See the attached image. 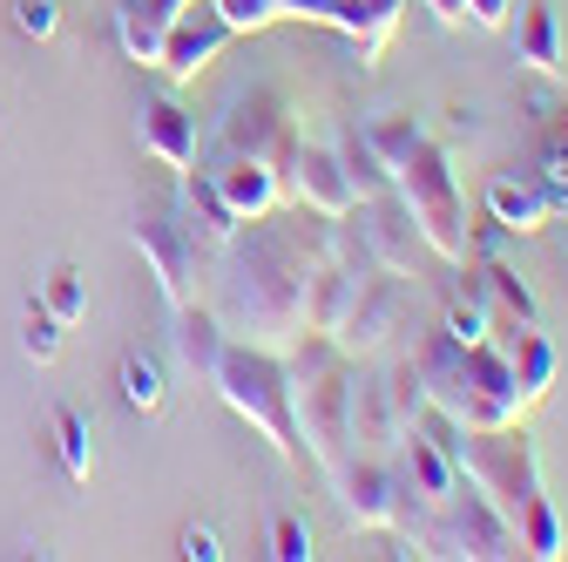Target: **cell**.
I'll use <instances>...</instances> for the list:
<instances>
[{
  "mask_svg": "<svg viewBox=\"0 0 568 562\" xmlns=\"http://www.w3.org/2000/svg\"><path fill=\"white\" fill-rule=\"evenodd\" d=\"M373 150L386 157V177H393V197L406 203L413 231L434 244L440 258L467 264V203H460V183L447 170V150L426 136L413 116H386V122H366Z\"/></svg>",
  "mask_w": 568,
  "mask_h": 562,
  "instance_id": "1",
  "label": "cell"
},
{
  "mask_svg": "<svg viewBox=\"0 0 568 562\" xmlns=\"http://www.w3.org/2000/svg\"><path fill=\"white\" fill-rule=\"evenodd\" d=\"M210 380H217V393L251 420V428L271 441V454L292 461L298 454V420H292V367H284L277 353H264V345H224L217 367H210Z\"/></svg>",
  "mask_w": 568,
  "mask_h": 562,
  "instance_id": "2",
  "label": "cell"
},
{
  "mask_svg": "<svg viewBox=\"0 0 568 562\" xmlns=\"http://www.w3.org/2000/svg\"><path fill=\"white\" fill-rule=\"evenodd\" d=\"M292 420L298 434L312 441V454L325 461V474L345 461V441H352V387H345V345L332 339H312V373L298 367L292 373Z\"/></svg>",
  "mask_w": 568,
  "mask_h": 562,
  "instance_id": "3",
  "label": "cell"
},
{
  "mask_svg": "<svg viewBox=\"0 0 568 562\" xmlns=\"http://www.w3.org/2000/svg\"><path fill=\"white\" fill-rule=\"evenodd\" d=\"M203 183L224 197V210L237 224H251V218H271L277 210V197H284V170L271 163V157H257V150H231L217 170H203Z\"/></svg>",
  "mask_w": 568,
  "mask_h": 562,
  "instance_id": "4",
  "label": "cell"
},
{
  "mask_svg": "<svg viewBox=\"0 0 568 562\" xmlns=\"http://www.w3.org/2000/svg\"><path fill=\"white\" fill-rule=\"evenodd\" d=\"M231 41V21L217 14V0H183L176 8V21H170V41H163V76H176V82H190L196 68H210L217 61V48Z\"/></svg>",
  "mask_w": 568,
  "mask_h": 562,
  "instance_id": "5",
  "label": "cell"
},
{
  "mask_svg": "<svg viewBox=\"0 0 568 562\" xmlns=\"http://www.w3.org/2000/svg\"><path fill=\"white\" fill-rule=\"evenodd\" d=\"M399 312H406V292L393 285V278H359L332 332H338V345H345V353H373V345H379V339L399 325Z\"/></svg>",
  "mask_w": 568,
  "mask_h": 562,
  "instance_id": "6",
  "label": "cell"
},
{
  "mask_svg": "<svg viewBox=\"0 0 568 562\" xmlns=\"http://www.w3.org/2000/svg\"><path fill=\"white\" fill-rule=\"evenodd\" d=\"M284 177H292L298 197L318 203V218H345V210L359 203V197H352L345 163H338V150H325V143H292V157H284Z\"/></svg>",
  "mask_w": 568,
  "mask_h": 562,
  "instance_id": "7",
  "label": "cell"
},
{
  "mask_svg": "<svg viewBox=\"0 0 568 562\" xmlns=\"http://www.w3.org/2000/svg\"><path fill=\"white\" fill-rule=\"evenodd\" d=\"M142 150H150L163 170H183V177H196V116L176 102V96H150L142 102Z\"/></svg>",
  "mask_w": 568,
  "mask_h": 562,
  "instance_id": "8",
  "label": "cell"
},
{
  "mask_svg": "<svg viewBox=\"0 0 568 562\" xmlns=\"http://www.w3.org/2000/svg\"><path fill=\"white\" fill-rule=\"evenodd\" d=\"M332 481H338L345 515L359 522V529H393V468H386V461H373V454L338 461Z\"/></svg>",
  "mask_w": 568,
  "mask_h": 562,
  "instance_id": "9",
  "label": "cell"
},
{
  "mask_svg": "<svg viewBox=\"0 0 568 562\" xmlns=\"http://www.w3.org/2000/svg\"><path fill=\"white\" fill-rule=\"evenodd\" d=\"M176 8H183V0H122L115 34H122L129 61H142V68H156V61H163V41H170Z\"/></svg>",
  "mask_w": 568,
  "mask_h": 562,
  "instance_id": "10",
  "label": "cell"
},
{
  "mask_svg": "<svg viewBox=\"0 0 568 562\" xmlns=\"http://www.w3.org/2000/svg\"><path fill=\"white\" fill-rule=\"evenodd\" d=\"M487 210H494V224H501V231H541L555 218L541 177H494L487 183Z\"/></svg>",
  "mask_w": 568,
  "mask_h": 562,
  "instance_id": "11",
  "label": "cell"
},
{
  "mask_svg": "<svg viewBox=\"0 0 568 562\" xmlns=\"http://www.w3.org/2000/svg\"><path fill=\"white\" fill-rule=\"evenodd\" d=\"M515 8H521V14H508L515 54L528 68H541V76H561V21H555V8L548 0H515Z\"/></svg>",
  "mask_w": 568,
  "mask_h": 562,
  "instance_id": "12",
  "label": "cell"
},
{
  "mask_svg": "<svg viewBox=\"0 0 568 562\" xmlns=\"http://www.w3.org/2000/svg\"><path fill=\"white\" fill-rule=\"evenodd\" d=\"M474 299L487 305V319H494V325H535V299H528V285H521L508 264H480Z\"/></svg>",
  "mask_w": 568,
  "mask_h": 562,
  "instance_id": "13",
  "label": "cell"
},
{
  "mask_svg": "<svg viewBox=\"0 0 568 562\" xmlns=\"http://www.w3.org/2000/svg\"><path fill=\"white\" fill-rule=\"evenodd\" d=\"M224 325H217V312H196V305H176V353H183V367L190 373H203L210 380V367H217V353H224Z\"/></svg>",
  "mask_w": 568,
  "mask_h": 562,
  "instance_id": "14",
  "label": "cell"
},
{
  "mask_svg": "<svg viewBox=\"0 0 568 562\" xmlns=\"http://www.w3.org/2000/svg\"><path fill=\"white\" fill-rule=\"evenodd\" d=\"M54 454H61L68 481H89V474H95V441H89V413H75V407H54Z\"/></svg>",
  "mask_w": 568,
  "mask_h": 562,
  "instance_id": "15",
  "label": "cell"
},
{
  "mask_svg": "<svg viewBox=\"0 0 568 562\" xmlns=\"http://www.w3.org/2000/svg\"><path fill=\"white\" fill-rule=\"evenodd\" d=\"M115 380H122V400H129V407H142V413L163 407V367H156L150 353H135V345H129L122 367H115Z\"/></svg>",
  "mask_w": 568,
  "mask_h": 562,
  "instance_id": "16",
  "label": "cell"
},
{
  "mask_svg": "<svg viewBox=\"0 0 568 562\" xmlns=\"http://www.w3.org/2000/svg\"><path fill=\"white\" fill-rule=\"evenodd\" d=\"M41 305H48L61 325H75V319L89 312V285H82V271H75V264H54V271H48V285H41Z\"/></svg>",
  "mask_w": 568,
  "mask_h": 562,
  "instance_id": "17",
  "label": "cell"
},
{
  "mask_svg": "<svg viewBox=\"0 0 568 562\" xmlns=\"http://www.w3.org/2000/svg\"><path fill=\"white\" fill-rule=\"evenodd\" d=\"M61 332H68V325H61V319L34 299V305H28V319H21V353H28L34 367H48V360L61 353Z\"/></svg>",
  "mask_w": 568,
  "mask_h": 562,
  "instance_id": "18",
  "label": "cell"
},
{
  "mask_svg": "<svg viewBox=\"0 0 568 562\" xmlns=\"http://www.w3.org/2000/svg\"><path fill=\"white\" fill-rule=\"evenodd\" d=\"M271 555L277 562H305L312 555V522L305 515H277L271 522Z\"/></svg>",
  "mask_w": 568,
  "mask_h": 562,
  "instance_id": "19",
  "label": "cell"
},
{
  "mask_svg": "<svg viewBox=\"0 0 568 562\" xmlns=\"http://www.w3.org/2000/svg\"><path fill=\"white\" fill-rule=\"evenodd\" d=\"M487 325H494V319H487V305H480L474 292L447 312V339H454V345H480V339H487Z\"/></svg>",
  "mask_w": 568,
  "mask_h": 562,
  "instance_id": "20",
  "label": "cell"
},
{
  "mask_svg": "<svg viewBox=\"0 0 568 562\" xmlns=\"http://www.w3.org/2000/svg\"><path fill=\"white\" fill-rule=\"evenodd\" d=\"M14 28H21L28 41H48V34L61 28V0H14Z\"/></svg>",
  "mask_w": 568,
  "mask_h": 562,
  "instance_id": "21",
  "label": "cell"
},
{
  "mask_svg": "<svg viewBox=\"0 0 568 562\" xmlns=\"http://www.w3.org/2000/svg\"><path fill=\"white\" fill-rule=\"evenodd\" d=\"M508 14H515V0H460V21L474 28H508Z\"/></svg>",
  "mask_w": 568,
  "mask_h": 562,
  "instance_id": "22",
  "label": "cell"
},
{
  "mask_svg": "<svg viewBox=\"0 0 568 562\" xmlns=\"http://www.w3.org/2000/svg\"><path fill=\"white\" fill-rule=\"evenodd\" d=\"M183 555H190V562H217V555H224L217 529H210V522H190V529H183Z\"/></svg>",
  "mask_w": 568,
  "mask_h": 562,
  "instance_id": "23",
  "label": "cell"
}]
</instances>
